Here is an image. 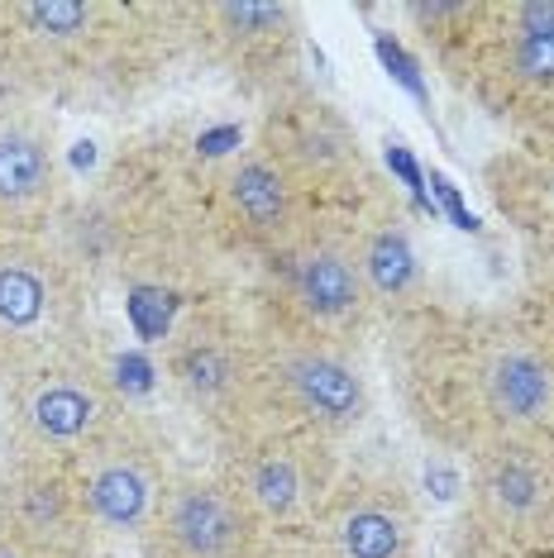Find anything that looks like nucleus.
Here are the masks:
<instances>
[{
    "instance_id": "nucleus-16",
    "label": "nucleus",
    "mask_w": 554,
    "mask_h": 558,
    "mask_svg": "<svg viewBox=\"0 0 554 558\" xmlns=\"http://www.w3.org/2000/svg\"><path fill=\"white\" fill-rule=\"evenodd\" d=\"M178 377H182V387L192 391V397L216 401L220 391L234 387V363L225 359L216 344H186L182 359H178Z\"/></svg>"
},
{
    "instance_id": "nucleus-7",
    "label": "nucleus",
    "mask_w": 554,
    "mask_h": 558,
    "mask_svg": "<svg viewBox=\"0 0 554 558\" xmlns=\"http://www.w3.org/2000/svg\"><path fill=\"white\" fill-rule=\"evenodd\" d=\"M106 421V391L86 373H48L24 397V429L39 449H77Z\"/></svg>"
},
{
    "instance_id": "nucleus-3",
    "label": "nucleus",
    "mask_w": 554,
    "mask_h": 558,
    "mask_svg": "<svg viewBox=\"0 0 554 558\" xmlns=\"http://www.w3.org/2000/svg\"><path fill=\"white\" fill-rule=\"evenodd\" d=\"M154 525L182 558H239L249 544V511L210 482H178L162 492Z\"/></svg>"
},
{
    "instance_id": "nucleus-11",
    "label": "nucleus",
    "mask_w": 554,
    "mask_h": 558,
    "mask_svg": "<svg viewBox=\"0 0 554 558\" xmlns=\"http://www.w3.org/2000/svg\"><path fill=\"white\" fill-rule=\"evenodd\" d=\"M230 206L249 234L277 239L297 215L292 177H287V168H277L273 158H244L230 172Z\"/></svg>"
},
{
    "instance_id": "nucleus-1",
    "label": "nucleus",
    "mask_w": 554,
    "mask_h": 558,
    "mask_svg": "<svg viewBox=\"0 0 554 558\" xmlns=\"http://www.w3.org/2000/svg\"><path fill=\"white\" fill-rule=\"evenodd\" d=\"M473 492H478V506L502 530L535 535V530L554 525V459L535 439L497 435V444H487L478 453Z\"/></svg>"
},
{
    "instance_id": "nucleus-9",
    "label": "nucleus",
    "mask_w": 554,
    "mask_h": 558,
    "mask_svg": "<svg viewBox=\"0 0 554 558\" xmlns=\"http://www.w3.org/2000/svg\"><path fill=\"white\" fill-rule=\"evenodd\" d=\"M411 511L393 492H359L335 515V558H411Z\"/></svg>"
},
{
    "instance_id": "nucleus-12",
    "label": "nucleus",
    "mask_w": 554,
    "mask_h": 558,
    "mask_svg": "<svg viewBox=\"0 0 554 558\" xmlns=\"http://www.w3.org/2000/svg\"><path fill=\"white\" fill-rule=\"evenodd\" d=\"M359 272L369 287V301H407L421 287V258L401 225H377V230L359 244Z\"/></svg>"
},
{
    "instance_id": "nucleus-19",
    "label": "nucleus",
    "mask_w": 554,
    "mask_h": 558,
    "mask_svg": "<svg viewBox=\"0 0 554 558\" xmlns=\"http://www.w3.org/2000/svg\"><path fill=\"white\" fill-rule=\"evenodd\" d=\"M0 558H34V554L24 549V544H15V539L5 535V539H0Z\"/></svg>"
},
{
    "instance_id": "nucleus-8",
    "label": "nucleus",
    "mask_w": 554,
    "mask_h": 558,
    "mask_svg": "<svg viewBox=\"0 0 554 558\" xmlns=\"http://www.w3.org/2000/svg\"><path fill=\"white\" fill-rule=\"evenodd\" d=\"M287 287H292V301L316 325H349V320H359L363 306H369V287H363L359 258L349 248H335V244H316V248L292 253Z\"/></svg>"
},
{
    "instance_id": "nucleus-10",
    "label": "nucleus",
    "mask_w": 554,
    "mask_h": 558,
    "mask_svg": "<svg viewBox=\"0 0 554 558\" xmlns=\"http://www.w3.org/2000/svg\"><path fill=\"white\" fill-rule=\"evenodd\" d=\"M58 315V282L48 258L29 248L0 253V335H39Z\"/></svg>"
},
{
    "instance_id": "nucleus-18",
    "label": "nucleus",
    "mask_w": 554,
    "mask_h": 558,
    "mask_svg": "<svg viewBox=\"0 0 554 558\" xmlns=\"http://www.w3.org/2000/svg\"><path fill=\"white\" fill-rule=\"evenodd\" d=\"M20 15L39 39H77L92 24V5H82V0H34V5H20Z\"/></svg>"
},
{
    "instance_id": "nucleus-4",
    "label": "nucleus",
    "mask_w": 554,
    "mask_h": 558,
    "mask_svg": "<svg viewBox=\"0 0 554 558\" xmlns=\"http://www.w3.org/2000/svg\"><path fill=\"white\" fill-rule=\"evenodd\" d=\"M162 492L168 487L158 482L154 459H148L144 449H130V444L96 449L92 459L82 463V477H77V497L86 506V515L106 530L154 525Z\"/></svg>"
},
{
    "instance_id": "nucleus-14",
    "label": "nucleus",
    "mask_w": 554,
    "mask_h": 558,
    "mask_svg": "<svg viewBox=\"0 0 554 558\" xmlns=\"http://www.w3.org/2000/svg\"><path fill=\"white\" fill-rule=\"evenodd\" d=\"M507 68L531 92H554V0H531L511 10Z\"/></svg>"
},
{
    "instance_id": "nucleus-15",
    "label": "nucleus",
    "mask_w": 554,
    "mask_h": 558,
    "mask_svg": "<svg viewBox=\"0 0 554 558\" xmlns=\"http://www.w3.org/2000/svg\"><path fill=\"white\" fill-rule=\"evenodd\" d=\"M301 497H306V482H301V463L287 449H258L254 459L239 473V501L258 515H292Z\"/></svg>"
},
{
    "instance_id": "nucleus-6",
    "label": "nucleus",
    "mask_w": 554,
    "mask_h": 558,
    "mask_svg": "<svg viewBox=\"0 0 554 558\" xmlns=\"http://www.w3.org/2000/svg\"><path fill=\"white\" fill-rule=\"evenodd\" d=\"M0 511H5L10 530L5 535L15 544H48V549H68L77 544L82 535V515L86 506L77 497L68 477L48 463H29V468H15L0 487Z\"/></svg>"
},
{
    "instance_id": "nucleus-13",
    "label": "nucleus",
    "mask_w": 554,
    "mask_h": 558,
    "mask_svg": "<svg viewBox=\"0 0 554 558\" xmlns=\"http://www.w3.org/2000/svg\"><path fill=\"white\" fill-rule=\"evenodd\" d=\"M53 192V154L39 134L0 130V206L29 210Z\"/></svg>"
},
{
    "instance_id": "nucleus-17",
    "label": "nucleus",
    "mask_w": 554,
    "mask_h": 558,
    "mask_svg": "<svg viewBox=\"0 0 554 558\" xmlns=\"http://www.w3.org/2000/svg\"><path fill=\"white\" fill-rule=\"evenodd\" d=\"M216 20L225 24V34L244 44H263L273 34H282L292 24V10L287 5H254V0H239V5H216Z\"/></svg>"
},
{
    "instance_id": "nucleus-5",
    "label": "nucleus",
    "mask_w": 554,
    "mask_h": 558,
    "mask_svg": "<svg viewBox=\"0 0 554 558\" xmlns=\"http://www.w3.org/2000/svg\"><path fill=\"white\" fill-rule=\"evenodd\" d=\"M483 401L502 435L535 439L554 425V363L531 344H502L483 363Z\"/></svg>"
},
{
    "instance_id": "nucleus-2",
    "label": "nucleus",
    "mask_w": 554,
    "mask_h": 558,
    "mask_svg": "<svg viewBox=\"0 0 554 558\" xmlns=\"http://www.w3.org/2000/svg\"><path fill=\"white\" fill-rule=\"evenodd\" d=\"M277 387L321 429H354L369 415V383L339 349L292 344L277 353Z\"/></svg>"
}]
</instances>
